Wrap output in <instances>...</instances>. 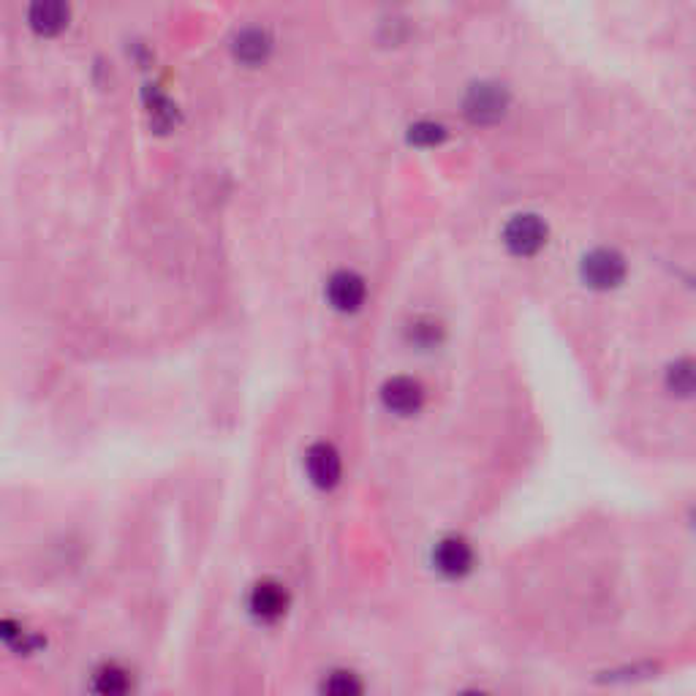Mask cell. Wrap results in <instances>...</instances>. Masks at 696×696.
I'll return each instance as SVG.
<instances>
[{
    "label": "cell",
    "mask_w": 696,
    "mask_h": 696,
    "mask_svg": "<svg viewBox=\"0 0 696 696\" xmlns=\"http://www.w3.org/2000/svg\"><path fill=\"white\" fill-rule=\"evenodd\" d=\"M503 243L517 256H531L547 243V227L539 216H514L503 229Z\"/></svg>",
    "instance_id": "7"
},
{
    "label": "cell",
    "mask_w": 696,
    "mask_h": 696,
    "mask_svg": "<svg viewBox=\"0 0 696 696\" xmlns=\"http://www.w3.org/2000/svg\"><path fill=\"white\" fill-rule=\"evenodd\" d=\"M382 403L395 416H416L425 409V387L411 376H395L382 387Z\"/></svg>",
    "instance_id": "6"
},
{
    "label": "cell",
    "mask_w": 696,
    "mask_h": 696,
    "mask_svg": "<svg viewBox=\"0 0 696 696\" xmlns=\"http://www.w3.org/2000/svg\"><path fill=\"white\" fill-rule=\"evenodd\" d=\"M0 640H3V645H7V650L12 653V656H20V658L39 656V653L47 647V636L41 634V631L30 629V626H25L23 620H14V618L3 620Z\"/></svg>",
    "instance_id": "10"
},
{
    "label": "cell",
    "mask_w": 696,
    "mask_h": 696,
    "mask_svg": "<svg viewBox=\"0 0 696 696\" xmlns=\"http://www.w3.org/2000/svg\"><path fill=\"white\" fill-rule=\"evenodd\" d=\"M626 275L623 256L615 254L609 248H598L585 256L582 261V278L591 283L593 288H615Z\"/></svg>",
    "instance_id": "8"
},
{
    "label": "cell",
    "mask_w": 696,
    "mask_h": 696,
    "mask_svg": "<svg viewBox=\"0 0 696 696\" xmlns=\"http://www.w3.org/2000/svg\"><path fill=\"white\" fill-rule=\"evenodd\" d=\"M292 591L278 577H261L245 593V615L261 629H275L292 613Z\"/></svg>",
    "instance_id": "2"
},
{
    "label": "cell",
    "mask_w": 696,
    "mask_h": 696,
    "mask_svg": "<svg viewBox=\"0 0 696 696\" xmlns=\"http://www.w3.org/2000/svg\"><path fill=\"white\" fill-rule=\"evenodd\" d=\"M409 335L416 346H433V343H438V337H441V326L433 319H416L414 324H411Z\"/></svg>",
    "instance_id": "17"
},
{
    "label": "cell",
    "mask_w": 696,
    "mask_h": 696,
    "mask_svg": "<svg viewBox=\"0 0 696 696\" xmlns=\"http://www.w3.org/2000/svg\"><path fill=\"white\" fill-rule=\"evenodd\" d=\"M454 696H495V694L487 688H481V685H465V688H460Z\"/></svg>",
    "instance_id": "18"
},
{
    "label": "cell",
    "mask_w": 696,
    "mask_h": 696,
    "mask_svg": "<svg viewBox=\"0 0 696 696\" xmlns=\"http://www.w3.org/2000/svg\"><path fill=\"white\" fill-rule=\"evenodd\" d=\"M234 52H237L240 61L245 63H259L265 61L267 52H270V36L259 28H248L234 39Z\"/></svg>",
    "instance_id": "14"
},
{
    "label": "cell",
    "mask_w": 696,
    "mask_h": 696,
    "mask_svg": "<svg viewBox=\"0 0 696 696\" xmlns=\"http://www.w3.org/2000/svg\"><path fill=\"white\" fill-rule=\"evenodd\" d=\"M68 23V7L66 3H57V0H44V3H36L30 9V25H34L39 34H57V30L66 28Z\"/></svg>",
    "instance_id": "12"
},
{
    "label": "cell",
    "mask_w": 696,
    "mask_h": 696,
    "mask_svg": "<svg viewBox=\"0 0 696 696\" xmlns=\"http://www.w3.org/2000/svg\"><path fill=\"white\" fill-rule=\"evenodd\" d=\"M313 696H371V683L360 667L337 661L315 674Z\"/></svg>",
    "instance_id": "5"
},
{
    "label": "cell",
    "mask_w": 696,
    "mask_h": 696,
    "mask_svg": "<svg viewBox=\"0 0 696 696\" xmlns=\"http://www.w3.org/2000/svg\"><path fill=\"white\" fill-rule=\"evenodd\" d=\"M667 389L680 400L696 398V360H678L669 365Z\"/></svg>",
    "instance_id": "13"
},
{
    "label": "cell",
    "mask_w": 696,
    "mask_h": 696,
    "mask_svg": "<svg viewBox=\"0 0 696 696\" xmlns=\"http://www.w3.org/2000/svg\"><path fill=\"white\" fill-rule=\"evenodd\" d=\"M430 566L443 580H465L476 566V550L460 533H447L430 547Z\"/></svg>",
    "instance_id": "3"
},
{
    "label": "cell",
    "mask_w": 696,
    "mask_h": 696,
    "mask_svg": "<svg viewBox=\"0 0 696 696\" xmlns=\"http://www.w3.org/2000/svg\"><path fill=\"white\" fill-rule=\"evenodd\" d=\"M305 476L321 492H332L343 481V454L332 441H313L305 449Z\"/></svg>",
    "instance_id": "4"
},
{
    "label": "cell",
    "mask_w": 696,
    "mask_h": 696,
    "mask_svg": "<svg viewBox=\"0 0 696 696\" xmlns=\"http://www.w3.org/2000/svg\"><path fill=\"white\" fill-rule=\"evenodd\" d=\"M411 142L414 144H422V147H430V144H438L443 137H447V131H443V126H438V123H416V126H411Z\"/></svg>",
    "instance_id": "15"
},
{
    "label": "cell",
    "mask_w": 696,
    "mask_h": 696,
    "mask_svg": "<svg viewBox=\"0 0 696 696\" xmlns=\"http://www.w3.org/2000/svg\"><path fill=\"white\" fill-rule=\"evenodd\" d=\"M85 696H139L142 694V674L131 661L120 656H104L85 672Z\"/></svg>",
    "instance_id": "1"
},
{
    "label": "cell",
    "mask_w": 696,
    "mask_h": 696,
    "mask_svg": "<svg viewBox=\"0 0 696 696\" xmlns=\"http://www.w3.org/2000/svg\"><path fill=\"white\" fill-rule=\"evenodd\" d=\"M506 104V90L498 88V85L481 82L471 88L468 99H465V115L474 123H492L498 117H503Z\"/></svg>",
    "instance_id": "9"
},
{
    "label": "cell",
    "mask_w": 696,
    "mask_h": 696,
    "mask_svg": "<svg viewBox=\"0 0 696 696\" xmlns=\"http://www.w3.org/2000/svg\"><path fill=\"white\" fill-rule=\"evenodd\" d=\"M656 667L653 663H634V667H620L607 672V683H636V680L653 678Z\"/></svg>",
    "instance_id": "16"
},
{
    "label": "cell",
    "mask_w": 696,
    "mask_h": 696,
    "mask_svg": "<svg viewBox=\"0 0 696 696\" xmlns=\"http://www.w3.org/2000/svg\"><path fill=\"white\" fill-rule=\"evenodd\" d=\"M326 297H330V302L335 305L337 310L351 313V310H357L365 302V281H362L357 272H335V275L330 278V283H326Z\"/></svg>",
    "instance_id": "11"
}]
</instances>
